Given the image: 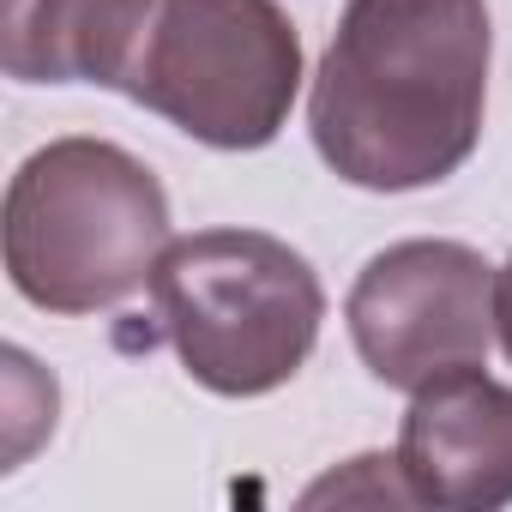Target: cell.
Returning a JSON list of instances; mask_svg holds the SVG:
<instances>
[{
    "label": "cell",
    "mask_w": 512,
    "mask_h": 512,
    "mask_svg": "<svg viewBox=\"0 0 512 512\" xmlns=\"http://www.w3.org/2000/svg\"><path fill=\"white\" fill-rule=\"evenodd\" d=\"M157 0H0V67L19 85L121 91Z\"/></svg>",
    "instance_id": "7"
},
{
    "label": "cell",
    "mask_w": 512,
    "mask_h": 512,
    "mask_svg": "<svg viewBox=\"0 0 512 512\" xmlns=\"http://www.w3.org/2000/svg\"><path fill=\"white\" fill-rule=\"evenodd\" d=\"M494 332H500V350L512 356V260L494 272Z\"/></svg>",
    "instance_id": "10"
},
{
    "label": "cell",
    "mask_w": 512,
    "mask_h": 512,
    "mask_svg": "<svg viewBox=\"0 0 512 512\" xmlns=\"http://www.w3.org/2000/svg\"><path fill=\"white\" fill-rule=\"evenodd\" d=\"M326 500H368V506L398 500V506H416V494H410V482H404V470H398V452H392V458H386V452H368V458H356V476H326V482H314V488H308V506H326Z\"/></svg>",
    "instance_id": "9"
},
{
    "label": "cell",
    "mask_w": 512,
    "mask_h": 512,
    "mask_svg": "<svg viewBox=\"0 0 512 512\" xmlns=\"http://www.w3.org/2000/svg\"><path fill=\"white\" fill-rule=\"evenodd\" d=\"M55 428V380L25 356L7 350V470Z\"/></svg>",
    "instance_id": "8"
},
{
    "label": "cell",
    "mask_w": 512,
    "mask_h": 512,
    "mask_svg": "<svg viewBox=\"0 0 512 512\" xmlns=\"http://www.w3.org/2000/svg\"><path fill=\"white\" fill-rule=\"evenodd\" d=\"M151 302L181 368L217 398H260L302 374L320 344L326 290L266 229H199L163 247Z\"/></svg>",
    "instance_id": "3"
},
{
    "label": "cell",
    "mask_w": 512,
    "mask_h": 512,
    "mask_svg": "<svg viewBox=\"0 0 512 512\" xmlns=\"http://www.w3.org/2000/svg\"><path fill=\"white\" fill-rule=\"evenodd\" d=\"M488 55V0H350L308 91L326 169L368 193L464 169L482 139Z\"/></svg>",
    "instance_id": "1"
},
{
    "label": "cell",
    "mask_w": 512,
    "mask_h": 512,
    "mask_svg": "<svg viewBox=\"0 0 512 512\" xmlns=\"http://www.w3.org/2000/svg\"><path fill=\"white\" fill-rule=\"evenodd\" d=\"M344 320L380 386L422 392L440 374L488 362L494 266L464 241H398L362 266Z\"/></svg>",
    "instance_id": "5"
},
{
    "label": "cell",
    "mask_w": 512,
    "mask_h": 512,
    "mask_svg": "<svg viewBox=\"0 0 512 512\" xmlns=\"http://www.w3.org/2000/svg\"><path fill=\"white\" fill-rule=\"evenodd\" d=\"M211 151H260L302 91V37L278 0H157L121 85Z\"/></svg>",
    "instance_id": "4"
},
{
    "label": "cell",
    "mask_w": 512,
    "mask_h": 512,
    "mask_svg": "<svg viewBox=\"0 0 512 512\" xmlns=\"http://www.w3.org/2000/svg\"><path fill=\"white\" fill-rule=\"evenodd\" d=\"M7 278L43 314H103L151 284L169 247L163 181L109 139L31 151L0 211Z\"/></svg>",
    "instance_id": "2"
},
{
    "label": "cell",
    "mask_w": 512,
    "mask_h": 512,
    "mask_svg": "<svg viewBox=\"0 0 512 512\" xmlns=\"http://www.w3.org/2000/svg\"><path fill=\"white\" fill-rule=\"evenodd\" d=\"M398 470L416 506L494 512L512 500V386L482 368L428 380L398 434Z\"/></svg>",
    "instance_id": "6"
}]
</instances>
